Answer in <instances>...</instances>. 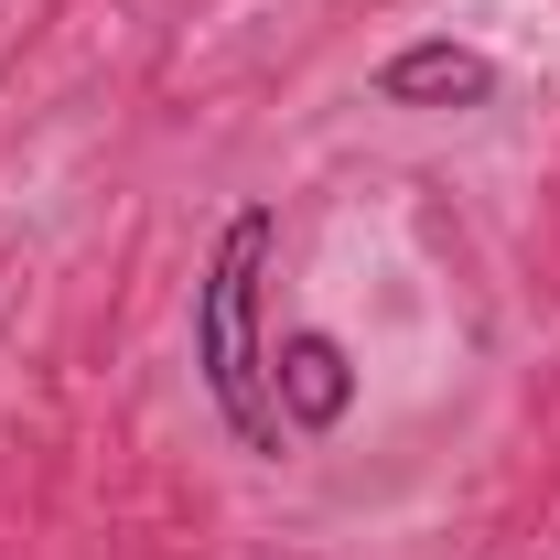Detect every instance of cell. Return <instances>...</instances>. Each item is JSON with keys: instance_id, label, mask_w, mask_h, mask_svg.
I'll use <instances>...</instances> for the list:
<instances>
[{"instance_id": "7a4b0ae2", "label": "cell", "mask_w": 560, "mask_h": 560, "mask_svg": "<svg viewBox=\"0 0 560 560\" xmlns=\"http://www.w3.org/2000/svg\"><path fill=\"white\" fill-rule=\"evenodd\" d=\"M377 97H388V108H486V97H495V66L475 55V44L431 33V44H399V55L377 66Z\"/></svg>"}, {"instance_id": "3957f363", "label": "cell", "mask_w": 560, "mask_h": 560, "mask_svg": "<svg viewBox=\"0 0 560 560\" xmlns=\"http://www.w3.org/2000/svg\"><path fill=\"white\" fill-rule=\"evenodd\" d=\"M270 399H280V420H291V431H335V420H346V399H355L346 346H335V335H280Z\"/></svg>"}, {"instance_id": "6da1fadb", "label": "cell", "mask_w": 560, "mask_h": 560, "mask_svg": "<svg viewBox=\"0 0 560 560\" xmlns=\"http://www.w3.org/2000/svg\"><path fill=\"white\" fill-rule=\"evenodd\" d=\"M270 248H280V215L270 206H237L226 237L206 259V291H195V366H206V399L226 410V431L248 453H280L291 420L270 399V346H259V280H270Z\"/></svg>"}]
</instances>
